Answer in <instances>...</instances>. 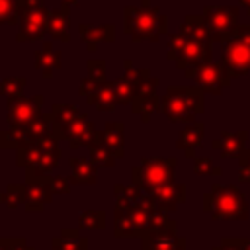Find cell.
I'll return each instance as SVG.
<instances>
[{
    "mask_svg": "<svg viewBox=\"0 0 250 250\" xmlns=\"http://www.w3.org/2000/svg\"><path fill=\"white\" fill-rule=\"evenodd\" d=\"M213 45L211 35L205 27L203 16H186L178 33L170 37L168 59L176 62L178 68H195L211 61Z\"/></svg>",
    "mask_w": 250,
    "mask_h": 250,
    "instance_id": "1",
    "label": "cell"
},
{
    "mask_svg": "<svg viewBox=\"0 0 250 250\" xmlns=\"http://www.w3.org/2000/svg\"><path fill=\"white\" fill-rule=\"evenodd\" d=\"M141 8L125 6L123 8V33L131 41H158L160 35L168 31V18L160 12L158 6H150V0H141Z\"/></svg>",
    "mask_w": 250,
    "mask_h": 250,
    "instance_id": "2",
    "label": "cell"
},
{
    "mask_svg": "<svg viewBox=\"0 0 250 250\" xmlns=\"http://www.w3.org/2000/svg\"><path fill=\"white\" fill-rule=\"evenodd\" d=\"M59 156H61V150L57 146L55 137H45L41 141H35L16 150L18 166H23L27 170L25 178L51 176V172L59 162Z\"/></svg>",
    "mask_w": 250,
    "mask_h": 250,
    "instance_id": "3",
    "label": "cell"
},
{
    "mask_svg": "<svg viewBox=\"0 0 250 250\" xmlns=\"http://www.w3.org/2000/svg\"><path fill=\"white\" fill-rule=\"evenodd\" d=\"M174 168H176V158H160V156L143 158L141 164H137L131 170V180L135 186H139L150 195L156 189L174 184Z\"/></svg>",
    "mask_w": 250,
    "mask_h": 250,
    "instance_id": "4",
    "label": "cell"
},
{
    "mask_svg": "<svg viewBox=\"0 0 250 250\" xmlns=\"http://www.w3.org/2000/svg\"><path fill=\"white\" fill-rule=\"evenodd\" d=\"M160 109L170 121H191L203 111V94L195 88H168L160 98Z\"/></svg>",
    "mask_w": 250,
    "mask_h": 250,
    "instance_id": "5",
    "label": "cell"
},
{
    "mask_svg": "<svg viewBox=\"0 0 250 250\" xmlns=\"http://www.w3.org/2000/svg\"><path fill=\"white\" fill-rule=\"evenodd\" d=\"M49 12L45 0H18V33L16 41H39L47 35Z\"/></svg>",
    "mask_w": 250,
    "mask_h": 250,
    "instance_id": "6",
    "label": "cell"
},
{
    "mask_svg": "<svg viewBox=\"0 0 250 250\" xmlns=\"http://www.w3.org/2000/svg\"><path fill=\"white\" fill-rule=\"evenodd\" d=\"M205 211L211 213L213 219H244L246 217V201L244 195L234 186L215 184L213 189L205 195Z\"/></svg>",
    "mask_w": 250,
    "mask_h": 250,
    "instance_id": "7",
    "label": "cell"
},
{
    "mask_svg": "<svg viewBox=\"0 0 250 250\" xmlns=\"http://www.w3.org/2000/svg\"><path fill=\"white\" fill-rule=\"evenodd\" d=\"M221 64L229 76H240L250 70V27H236L223 45Z\"/></svg>",
    "mask_w": 250,
    "mask_h": 250,
    "instance_id": "8",
    "label": "cell"
},
{
    "mask_svg": "<svg viewBox=\"0 0 250 250\" xmlns=\"http://www.w3.org/2000/svg\"><path fill=\"white\" fill-rule=\"evenodd\" d=\"M238 10L234 6H207L203 10L205 27L215 41H227L236 29Z\"/></svg>",
    "mask_w": 250,
    "mask_h": 250,
    "instance_id": "9",
    "label": "cell"
},
{
    "mask_svg": "<svg viewBox=\"0 0 250 250\" xmlns=\"http://www.w3.org/2000/svg\"><path fill=\"white\" fill-rule=\"evenodd\" d=\"M100 133L96 131L94 123L88 119L86 113H82L80 117L57 127L55 125V139L61 141H68L70 148H78V146H92L96 141H98Z\"/></svg>",
    "mask_w": 250,
    "mask_h": 250,
    "instance_id": "10",
    "label": "cell"
},
{
    "mask_svg": "<svg viewBox=\"0 0 250 250\" xmlns=\"http://www.w3.org/2000/svg\"><path fill=\"white\" fill-rule=\"evenodd\" d=\"M45 104V98L41 94L33 96V98H16V100H8L6 105V119L10 125V131H20L23 129L27 123L33 121L35 115L41 113V107Z\"/></svg>",
    "mask_w": 250,
    "mask_h": 250,
    "instance_id": "11",
    "label": "cell"
},
{
    "mask_svg": "<svg viewBox=\"0 0 250 250\" xmlns=\"http://www.w3.org/2000/svg\"><path fill=\"white\" fill-rule=\"evenodd\" d=\"M186 76L193 78L201 92H211V94H221V90L229 84L230 78L221 62H211V61L186 70Z\"/></svg>",
    "mask_w": 250,
    "mask_h": 250,
    "instance_id": "12",
    "label": "cell"
},
{
    "mask_svg": "<svg viewBox=\"0 0 250 250\" xmlns=\"http://www.w3.org/2000/svg\"><path fill=\"white\" fill-rule=\"evenodd\" d=\"M25 189H27V195H25V211L29 213H39L43 211L45 203H49L53 199V195L57 193L55 191V186H53V176H37V178H27V184H25Z\"/></svg>",
    "mask_w": 250,
    "mask_h": 250,
    "instance_id": "13",
    "label": "cell"
},
{
    "mask_svg": "<svg viewBox=\"0 0 250 250\" xmlns=\"http://www.w3.org/2000/svg\"><path fill=\"white\" fill-rule=\"evenodd\" d=\"M141 240L143 250H186L184 238L176 236V223L172 219L166 225L143 234Z\"/></svg>",
    "mask_w": 250,
    "mask_h": 250,
    "instance_id": "14",
    "label": "cell"
},
{
    "mask_svg": "<svg viewBox=\"0 0 250 250\" xmlns=\"http://www.w3.org/2000/svg\"><path fill=\"white\" fill-rule=\"evenodd\" d=\"M156 88H158V78H154V76L145 78L131 102L133 111L137 115H141L145 123L150 121V115L160 107V98L156 96Z\"/></svg>",
    "mask_w": 250,
    "mask_h": 250,
    "instance_id": "15",
    "label": "cell"
},
{
    "mask_svg": "<svg viewBox=\"0 0 250 250\" xmlns=\"http://www.w3.org/2000/svg\"><path fill=\"white\" fill-rule=\"evenodd\" d=\"M70 6L62 4L61 8H55L49 12V23H47V33L61 41L68 43L70 41Z\"/></svg>",
    "mask_w": 250,
    "mask_h": 250,
    "instance_id": "16",
    "label": "cell"
},
{
    "mask_svg": "<svg viewBox=\"0 0 250 250\" xmlns=\"http://www.w3.org/2000/svg\"><path fill=\"white\" fill-rule=\"evenodd\" d=\"M78 33L86 45V49L90 53L96 51L98 43L104 41V43H113L115 41V25L113 23H104V25H86V23H80L78 25Z\"/></svg>",
    "mask_w": 250,
    "mask_h": 250,
    "instance_id": "17",
    "label": "cell"
},
{
    "mask_svg": "<svg viewBox=\"0 0 250 250\" xmlns=\"http://www.w3.org/2000/svg\"><path fill=\"white\" fill-rule=\"evenodd\" d=\"M62 64V53L53 47L51 41H45L39 51H35V68L41 70L45 78H51L55 70H59Z\"/></svg>",
    "mask_w": 250,
    "mask_h": 250,
    "instance_id": "18",
    "label": "cell"
},
{
    "mask_svg": "<svg viewBox=\"0 0 250 250\" xmlns=\"http://www.w3.org/2000/svg\"><path fill=\"white\" fill-rule=\"evenodd\" d=\"M150 197L156 203L158 211L168 213V211H174V207L186 199V188L182 184H170V186L150 193Z\"/></svg>",
    "mask_w": 250,
    "mask_h": 250,
    "instance_id": "19",
    "label": "cell"
},
{
    "mask_svg": "<svg viewBox=\"0 0 250 250\" xmlns=\"http://www.w3.org/2000/svg\"><path fill=\"white\" fill-rule=\"evenodd\" d=\"M68 164H70V176H68V182L70 184H88V186H92V184H96V176H98V164H94L92 160H88V158H76V156H72L70 160H68Z\"/></svg>",
    "mask_w": 250,
    "mask_h": 250,
    "instance_id": "20",
    "label": "cell"
},
{
    "mask_svg": "<svg viewBox=\"0 0 250 250\" xmlns=\"http://www.w3.org/2000/svg\"><path fill=\"white\" fill-rule=\"evenodd\" d=\"M100 141L111 150L115 158H121L125 154L123 150V123L121 121H109L104 125V131H100Z\"/></svg>",
    "mask_w": 250,
    "mask_h": 250,
    "instance_id": "21",
    "label": "cell"
},
{
    "mask_svg": "<svg viewBox=\"0 0 250 250\" xmlns=\"http://www.w3.org/2000/svg\"><path fill=\"white\" fill-rule=\"evenodd\" d=\"M53 250H88V238L78 232V229H62L59 236L53 238Z\"/></svg>",
    "mask_w": 250,
    "mask_h": 250,
    "instance_id": "22",
    "label": "cell"
},
{
    "mask_svg": "<svg viewBox=\"0 0 250 250\" xmlns=\"http://www.w3.org/2000/svg\"><path fill=\"white\" fill-rule=\"evenodd\" d=\"M203 129H205L203 123H191L182 131L178 139V148H182L186 156H193V150L199 146L203 139Z\"/></svg>",
    "mask_w": 250,
    "mask_h": 250,
    "instance_id": "23",
    "label": "cell"
},
{
    "mask_svg": "<svg viewBox=\"0 0 250 250\" xmlns=\"http://www.w3.org/2000/svg\"><path fill=\"white\" fill-rule=\"evenodd\" d=\"M244 139H246V133H238L236 137L223 133L221 139H217V141L213 143V146H215V148H221V154H225V156H234V154H238V152L242 150Z\"/></svg>",
    "mask_w": 250,
    "mask_h": 250,
    "instance_id": "24",
    "label": "cell"
},
{
    "mask_svg": "<svg viewBox=\"0 0 250 250\" xmlns=\"http://www.w3.org/2000/svg\"><path fill=\"white\" fill-rule=\"evenodd\" d=\"M51 115H53L55 125L61 127V125H64V123H68V121L80 117L82 111H80L76 105H72V104H55V105L51 107Z\"/></svg>",
    "mask_w": 250,
    "mask_h": 250,
    "instance_id": "25",
    "label": "cell"
},
{
    "mask_svg": "<svg viewBox=\"0 0 250 250\" xmlns=\"http://www.w3.org/2000/svg\"><path fill=\"white\" fill-rule=\"evenodd\" d=\"M25 78L23 76H8L0 80V96H6L8 100H16L23 96Z\"/></svg>",
    "mask_w": 250,
    "mask_h": 250,
    "instance_id": "26",
    "label": "cell"
},
{
    "mask_svg": "<svg viewBox=\"0 0 250 250\" xmlns=\"http://www.w3.org/2000/svg\"><path fill=\"white\" fill-rule=\"evenodd\" d=\"M88 152H90V160L94 162V164H98V166H113L115 164V156L111 154V150L100 141V137H98V141L92 145V146H88Z\"/></svg>",
    "mask_w": 250,
    "mask_h": 250,
    "instance_id": "27",
    "label": "cell"
},
{
    "mask_svg": "<svg viewBox=\"0 0 250 250\" xmlns=\"http://www.w3.org/2000/svg\"><path fill=\"white\" fill-rule=\"evenodd\" d=\"M25 195H27V189H25V184H10L6 188L4 193H0V203L8 205V207H18L21 203H25Z\"/></svg>",
    "mask_w": 250,
    "mask_h": 250,
    "instance_id": "28",
    "label": "cell"
},
{
    "mask_svg": "<svg viewBox=\"0 0 250 250\" xmlns=\"http://www.w3.org/2000/svg\"><path fill=\"white\" fill-rule=\"evenodd\" d=\"M80 229H96V230L105 229V213H102V211H84L78 217V230Z\"/></svg>",
    "mask_w": 250,
    "mask_h": 250,
    "instance_id": "29",
    "label": "cell"
},
{
    "mask_svg": "<svg viewBox=\"0 0 250 250\" xmlns=\"http://www.w3.org/2000/svg\"><path fill=\"white\" fill-rule=\"evenodd\" d=\"M18 23V0H0V25Z\"/></svg>",
    "mask_w": 250,
    "mask_h": 250,
    "instance_id": "30",
    "label": "cell"
},
{
    "mask_svg": "<svg viewBox=\"0 0 250 250\" xmlns=\"http://www.w3.org/2000/svg\"><path fill=\"white\" fill-rule=\"evenodd\" d=\"M92 82H105V61L104 59H90L88 61V76Z\"/></svg>",
    "mask_w": 250,
    "mask_h": 250,
    "instance_id": "31",
    "label": "cell"
},
{
    "mask_svg": "<svg viewBox=\"0 0 250 250\" xmlns=\"http://www.w3.org/2000/svg\"><path fill=\"white\" fill-rule=\"evenodd\" d=\"M0 250H35V248L29 246L27 240L21 236H18V238L4 236V238H0Z\"/></svg>",
    "mask_w": 250,
    "mask_h": 250,
    "instance_id": "32",
    "label": "cell"
},
{
    "mask_svg": "<svg viewBox=\"0 0 250 250\" xmlns=\"http://www.w3.org/2000/svg\"><path fill=\"white\" fill-rule=\"evenodd\" d=\"M193 172L195 174H219V168L213 166L211 158H195L193 160Z\"/></svg>",
    "mask_w": 250,
    "mask_h": 250,
    "instance_id": "33",
    "label": "cell"
},
{
    "mask_svg": "<svg viewBox=\"0 0 250 250\" xmlns=\"http://www.w3.org/2000/svg\"><path fill=\"white\" fill-rule=\"evenodd\" d=\"M240 178L244 182H250V152H246V160L240 164Z\"/></svg>",
    "mask_w": 250,
    "mask_h": 250,
    "instance_id": "34",
    "label": "cell"
},
{
    "mask_svg": "<svg viewBox=\"0 0 250 250\" xmlns=\"http://www.w3.org/2000/svg\"><path fill=\"white\" fill-rule=\"evenodd\" d=\"M2 148H10V141H8V131H0V150Z\"/></svg>",
    "mask_w": 250,
    "mask_h": 250,
    "instance_id": "35",
    "label": "cell"
},
{
    "mask_svg": "<svg viewBox=\"0 0 250 250\" xmlns=\"http://www.w3.org/2000/svg\"><path fill=\"white\" fill-rule=\"evenodd\" d=\"M61 2H62V4H68V6H72V4H76L78 0H61Z\"/></svg>",
    "mask_w": 250,
    "mask_h": 250,
    "instance_id": "36",
    "label": "cell"
},
{
    "mask_svg": "<svg viewBox=\"0 0 250 250\" xmlns=\"http://www.w3.org/2000/svg\"><path fill=\"white\" fill-rule=\"evenodd\" d=\"M242 4H244V6H248V8H250V0H242Z\"/></svg>",
    "mask_w": 250,
    "mask_h": 250,
    "instance_id": "37",
    "label": "cell"
},
{
    "mask_svg": "<svg viewBox=\"0 0 250 250\" xmlns=\"http://www.w3.org/2000/svg\"><path fill=\"white\" fill-rule=\"evenodd\" d=\"M248 250H250V244H248Z\"/></svg>",
    "mask_w": 250,
    "mask_h": 250,
    "instance_id": "38",
    "label": "cell"
},
{
    "mask_svg": "<svg viewBox=\"0 0 250 250\" xmlns=\"http://www.w3.org/2000/svg\"><path fill=\"white\" fill-rule=\"evenodd\" d=\"M0 80H2V78H0Z\"/></svg>",
    "mask_w": 250,
    "mask_h": 250,
    "instance_id": "39",
    "label": "cell"
}]
</instances>
